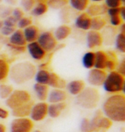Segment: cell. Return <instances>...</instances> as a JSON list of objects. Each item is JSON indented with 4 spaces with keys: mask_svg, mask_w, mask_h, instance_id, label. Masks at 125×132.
I'll list each match as a JSON object with an SVG mask.
<instances>
[{
    "mask_svg": "<svg viewBox=\"0 0 125 132\" xmlns=\"http://www.w3.org/2000/svg\"><path fill=\"white\" fill-rule=\"evenodd\" d=\"M36 0H21V6L25 11H31L36 4Z\"/></svg>",
    "mask_w": 125,
    "mask_h": 132,
    "instance_id": "37",
    "label": "cell"
},
{
    "mask_svg": "<svg viewBox=\"0 0 125 132\" xmlns=\"http://www.w3.org/2000/svg\"><path fill=\"white\" fill-rule=\"evenodd\" d=\"M106 75H107V73L105 70L93 68L87 74V82L94 88L95 87H101L105 80Z\"/></svg>",
    "mask_w": 125,
    "mask_h": 132,
    "instance_id": "10",
    "label": "cell"
},
{
    "mask_svg": "<svg viewBox=\"0 0 125 132\" xmlns=\"http://www.w3.org/2000/svg\"><path fill=\"white\" fill-rule=\"evenodd\" d=\"M123 19L120 17V15H116V16L110 17V23L111 27H119L123 23Z\"/></svg>",
    "mask_w": 125,
    "mask_h": 132,
    "instance_id": "42",
    "label": "cell"
},
{
    "mask_svg": "<svg viewBox=\"0 0 125 132\" xmlns=\"http://www.w3.org/2000/svg\"><path fill=\"white\" fill-rule=\"evenodd\" d=\"M3 26H4V22H3V20L0 19V29L2 28Z\"/></svg>",
    "mask_w": 125,
    "mask_h": 132,
    "instance_id": "52",
    "label": "cell"
},
{
    "mask_svg": "<svg viewBox=\"0 0 125 132\" xmlns=\"http://www.w3.org/2000/svg\"><path fill=\"white\" fill-rule=\"evenodd\" d=\"M48 104L46 101H39L34 103L30 112V119L34 122H40L47 116Z\"/></svg>",
    "mask_w": 125,
    "mask_h": 132,
    "instance_id": "8",
    "label": "cell"
},
{
    "mask_svg": "<svg viewBox=\"0 0 125 132\" xmlns=\"http://www.w3.org/2000/svg\"><path fill=\"white\" fill-rule=\"evenodd\" d=\"M10 65L5 59H0V81L5 80L9 76Z\"/></svg>",
    "mask_w": 125,
    "mask_h": 132,
    "instance_id": "32",
    "label": "cell"
},
{
    "mask_svg": "<svg viewBox=\"0 0 125 132\" xmlns=\"http://www.w3.org/2000/svg\"><path fill=\"white\" fill-rule=\"evenodd\" d=\"M9 117V112L3 107H0V119H6Z\"/></svg>",
    "mask_w": 125,
    "mask_h": 132,
    "instance_id": "47",
    "label": "cell"
},
{
    "mask_svg": "<svg viewBox=\"0 0 125 132\" xmlns=\"http://www.w3.org/2000/svg\"><path fill=\"white\" fill-rule=\"evenodd\" d=\"M36 74V67L30 62H20L10 67L9 76L13 82L22 85L34 78Z\"/></svg>",
    "mask_w": 125,
    "mask_h": 132,
    "instance_id": "2",
    "label": "cell"
},
{
    "mask_svg": "<svg viewBox=\"0 0 125 132\" xmlns=\"http://www.w3.org/2000/svg\"><path fill=\"white\" fill-rule=\"evenodd\" d=\"M103 41V36L99 31L88 30L87 34V45L89 49H94L101 46Z\"/></svg>",
    "mask_w": 125,
    "mask_h": 132,
    "instance_id": "12",
    "label": "cell"
},
{
    "mask_svg": "<svg viewBox=\"0 0 125 132\" xmlns=\"http://www.w3.org/2000/svg\"><path fill=\"white\" fill-rule=\"evenodd\" d=\"M37 42L46 52L53 51L57 46V40H56L54 35L52 33L48 32V31L39 34L38 39H37Z\"/></svg>",
    "mask_w": 125,
    "mask_h": 132,
    "instance_id": "9",
    "label": "cell"
},
{
    "mask_svg": "<svg viewBox=\"0 0 125 132\" xmlns=\"http://www.w3.org/2000/svg\"><path fill=\"white\" fill-rule=\"evenodd\" d=\"M22 31H23V34H24L25 39L27 41V44L37 41V39H38L39 34H40L38 27L34 25H30L29 27L24 28Z\"/></svg>",
    "mask_w": 125,
    "mask_h": 132,
    "instance_id": "20",
    "label": "cell"
},
{
    "mask_svg": "<svg viewBox=\"0 0 125 132\" xmlns=\"http://www.w3.org/2000/svg\"><path fill=\"white\" fill-rule=\"evenodd\" d=\"M12 86L7 85V84H1L0 85V98L6 100L13 92Z\"/></svg>",
    "mask_w": 125,
    "mask_h": 132,
    "instance_id": "34",
    "label": "cell"
},
{
    "mask_svg": "<svg viewBox=\"0 0 125 132\" xmlns=\"http://www.w3.org/2000/svg\"><path fill=\"white\" fill-rule=\"evenodd\" d=\"M38 1H40V2H45V1H47V0H38Z\"/></svg>",
    "mask_w": 125,
    "mask_h": 132,
    "instance_id": "56",
    "label": "cell"
},
{
    "mask_svg": "<svg viewBox=\"0 0 125 132\" xmlns=\"http://www.w3.org/2000/svg\"><path fill=\"white\" fill-rule=\"evenodd\" d=\"M9 43L15 45V46H26L27 41L25 39L24 34H23V31L22 29H15L14 33L10 36Z\"/></svg>",
    "mask_w": 125,
    "mask_h": 132,
    "instance_id": "22",
    "label": "cell"
},
{
    "mask_svg": "<svg viewBox=\"0 0 125 132\" xmlns=\"http://www.w3.org/2000/svg\"><path fill=\"white\" fill-rule=\"evenodd\" d=\"M107 54H108V60L105 64V70H109V72H110V71L116 70V65H118V61H116V55L111 52H107Z\"/></svg>",
    "mask_w": 125,
    "mask_h": 132,
    "instance_id": "30",
    "label": "cell"
},
{
    "mask_svg": "<svg viewBox=\"0 0 125 132\" xmlns=\"http://www.w3.org/2000/svg\"><path fill=\"white\" fill-rule=\"evenodd\" d=\"M34 129V121L28 118H15L10 123V132H31Z\"/></svg>",
    "mask_w": 125,
    "mask_h": 132,
    "instance_id": "7",
    "label": "cell"
},
{
    "mask_svg": "<svg viewBox=\"0 0 125 132\" xmlns=\"http://www.w3.org/2000/svg\"><path fill=\"white\" fill-rule=\"evenodd\" d=\"M80 130L81 132H91L90 129V120L87 118H84L81 120V125H80Z\"/></svg>",
    "mask_w": 125,
    "mask_h": 132,
    "instance_id": "38",
    "label": "cell"
},
{
    "mask_svg": "<svg viewBox=\"0 0 125 132\" xmlns=\"http://www.w3.org/2000/svg\"><path fill=\"white\" fill-rule=\"evenodd\" d=\"M93 2H95V3H99V2H102V1H105V0H91Z\"/></svg>",
    "mask_w": 125,
    "mask_h": 132,
    "instance_id": "53",
    "label": "cell"
},
{
    "mask_svg": "<svg viewBox=\"0 0 125 132\" xmlns=\"http://www.w3.org/2000/svg\"><path fill=\"white\" fill-rule=\"evenodd\" d=\"M0 132H6V126L2 123H0Z\"/></svg>",
    "mask_w": 125,
    "mask_h": 132,
    "instance_id": "50",
    "label": "cell"
},
{
    "mask_svg": "<svg viewBox=\"0 0 125 132\" xmlns=\"http://www.w3.org/2000/svg\"><path fill=\"white\" fill-rule=\"evenodd\" d=\"M8 47L13 52L15 53H23L24 52H26V46H15V45H12L9 43L7 45Z\"/></svg>",
    "mask_w": 125,
    "mask_h": 132,
    "instance_id": "40",
    "label": "cell"
},
{
    "mask_svg": "<svg viewBox=\"0 0 125 132\" xmlns=\"http://www.w3.org/2000/svg\"><path fill=\"white\" fill-rule=\"evenodd\" d=\"M94 52H86L83 57H82L81 63L84 68L87 69V70H91L94 67Z\"/></svg>",
    "mask_w": 125,
    "mask_h": 132,
    "instance_id": "26",
    "label": "cell"
},
{
    "mask_svg": "<svg viewBox=\"0 0 125 132\" xmlns=\"http://www.w3.org/2000/svg\"><path fill=\"white\" fill-rule=\"evenodd\" d=\"M105 2L107 8H118L123 5L121 0H105Z\"/></svg>",
    "mask_w": 125,
    "mask_h": 132,
    "instance_id": "41",
    "label": "cell"
},
{
    "mask_svg": "<svg viewBox=\"0 0 125 132\" xmlns=\"http://www.w3.org/2000/svg\"><path fill=\"white\" fill-rule=\"evenodd\" d=\"M106 13H107V15H109V17L116 16V15H119V13H120V7H118V8H108Z\"/></svg>",
    "mask_w": 125,
    "mask_h": 132,
    "instance_id": "46",
    "label": "cell"
},
{
    "mask_svg": "<svg viewBox=\"0 0 125 132\" xmlns=\"http://www.w3.org/2000/svg\"><path fill=\"white\" fill-rule=\"evenodd\" d=\"M2 1H3V0H0V4H1V3H2Z\"/></svg>",
    "mask_w": 125,
    "mask_h": 132,
    "instance_id": "57",
    "label": "cell"
},
{
    "mask_svg": "<svg viewBox=\"0 0 125 132\" xmlns=\"http://www.w3.org/2000/svg\"><path fill=\"white\" fill-rule=\"evenodd\" d=\"M106 26V21L102 16H94L91 19V29L94 31H100Z\"/></svg>",
    "mask_w": 125,
    "mask_h": 132,
    "instance_id": "28",
    "label": "cell"
},
{
    "mask_svg": "<svg viewBox=\"0 0 125 132\" xmlns=\"http://www.w3.org/2000/svg\"><path fill=\"white\" fill-rule=\"evenodd\" d=\"M67 100V93L63 89L53 88L51 90L47 96V100L49 103H59L64 102Z\"/></svg>",
    "mask_w": 125,
    "mask_h": 132,
    "instance_id": "16",
    "label": "cell"
},
{
    "mask_svg": "<svg viewBox=\"0 0 125 132\" xmlns=\"http://www.w3.org/2000/svg\"><path fill=\"white\" fill-rule=\"evenodd\" d=\"M15 30V28H11V27H7V26H3L2 28L0 29V33L4 36H10L14 33Z\"/></svg>",
    "mask_w": 125,
    "mask_h": 132,
    "instance_id": "44",
    "label": "cell"
},
{
    "mask_svg": "<svg viewBox=\"0 0 125 132\" xmlns=\"http://www.w3.org/2000/svg\"><path fill=\"white\" fill-rule=\"evenodd\" d=\"M31 95L28 91L22 89H15L13 90L11 94L5 100V105L10 109H14L25 103L30 101Z\"/></svg>",
    "mask_w": 125,
    "mask_h": 132,
    "instance_id": "6",
    "label": "cell"
},
{
    "mask_svg": "<svg viewBox=\"0 0 125 132\" xmlns=\"http://www.w3.org/2000/svg\"><path fill=\"white\" fill-rule=\"evenodd\" d=\"M71 34V28L68 25H61L58 28H57L54 31V35L56 40L57 41H62L67 39L70 34Z\"/></svg>",
    "mask_w": 125,
    "mask_h": 132,
    "instance_id": "24",
    "label": "cell"
},
{
    "mask_svg": "<svg viewBox=\"0 0 125 132\" xmlns=\"http://www.w3.org/2000/svg\"><path fill=\"white\" fill-rule=\"evenodd\" d=\"M66 88L71 95L76 96L86 88V84L82 80H73L66 84Z\"/></svg>",
    "mask_w": 125,
    "mask_h": 132,
    "instance_id": "17",
    "label": "cell"
},
{
    "mask_svg": "<svg viewBox=\"0 0 125 132\" xmlns=\"http://www.w3.org/2000/svg\"><path fill=\"white\" fill-rule=\"evenodd\" d=\"M34 132H42L41 130H35Z\"/></svg>",
    "mask_w": 125,
    "mask_h": 132,
    "instance_id": "54",
    "label": "cell"
},
{
    "mask_svg": "<svg viewBox=\"0 0 125 132\" xmlns=\"http://www.w3.org/2000/svg\"><path fill=\"white\" fill-rule=\"evenodd\" d=\"M90 120L91 132H105L112 126V121L103 114L102 111H97Z\"/></svg>",
    "mask_w": 125,
    "mask_h": 132,
    "instance_id": "5",
    "label": "cell"
},
{
    "mask_svg": "<svg viewBox=\"0 0 125 132\" xmlns=\"http://www.w3.org/2000/svg\"><path fill=\"white\" fill-rule=\"evenodd\" d=\"M108 8L106 7L105 4H88V6L86 9L87 14L90 15L91 17L94 16H100L104 14H105L107 11Z\"/></svg>",
    "mask_w": 125,
    "mask_h": 132,
    "instance_id": "18",
    "label": "cell"
},
{
    "mask_svg": "<svg viewBox=\"0 0 125 132\" xmlns=\"http://www.w3.org/2000/svg\"><path fill=\"white\" fill-rule=\"evenodd\" d=\"M26 49L29 55L32 57V59H34L36 61H40L46 57V52L39 46L37 41L28 43L26 45Z\"/></svg>",
    "mask_w": 125,
    "mask_h": 132,
    "instance_id": "11",
    "label": "cell"
},
{
    "mask_svg": "<svg viewBox=\"0 0 125 132\" xmlns=\"http://www.w3.org/2000/svg\"><path fill=\"white\" fill-rule=\"evenodd\" d=\"M91 19L92 17L87 15L86 12H82L76 16L75 26L81 30L88 31L91 29Z\"/></svg>",
    "mask_w": 125,
    "mask_h": 132,
    "instance_id": "13",
    "label": "cell"
},
{
    "mask_svg": "<svg viewBox=\"0 0 125 132\" xmlns=\"http://www.w3.org/2000/svg\"><path fill=\"white\" fill-rule=\"evenodd\" d=\"M121 2H122V4H123H123L125 3V0H121Z\"/></svg>",
    "mask_w": 125,
    "mask_h": 132,
    "instance_id": "55",
    "label": "cell"
},
{
    "mask_svg": "<svg viewBox=\"0 0 125 132\" xmlns=\"http://www.w3.org/2000/svg\"><path fill=\"white\" fill-rule=\"evenodd\" d=\"M116 71H118L119 74H121V75H123V76L125 75V59H122L119 63H118Z\"/></svg>",
    "mask_w": 125,
    "mask_h": 132,
    "instance_id": "45",
    "label": "cell"
},
{
    "mask_svg": "<svg viewBox=\"0 0 125 132\" xmlns=\"http://www.w3.org/2000/svg\"><path fill=\"white\" fill-rule=\"evenodd\" d=\"M46 4L52 10H61L68 4V0H47Z\"/></svg>",
    "mask_w": 125,
    "mask_h": 132,
    "instance_id": "33",
    "label": "cell"
},
{
    "mask_svg": "<svg viewBox=\"0 0 125 132\" xmlns=\"http://www.w3.org/2000/svg\"><path fill=\"white\" fill-rule=\"evenodd\" d=\"M50 78V71L46 69H40L39 70L36 71V74L34 76V80L36 83L47 85Z\"/></svg>",
    "mask_w": 125,
    "mask_h": 132,
    "instance_id": "25",
    "label": "cell"
},
{
    "mask_svg": "<svg viewBox=\"0 0 125 132\" xmlns=\"http://www.w3.org/2000/svg\"><path fill=\"white\" fill-rule=\"evenodd\" d=\"M125 79L124 76L118 71H110L106 75L105 80L103 83V88L109 94H119L124 90Z\"/></svg>",
    "mask_w": 125,
    "mask_h": 132,
    "instance_id": "4",
    "label": "cell"
},
{
    "mask_svg": "<svg viewBox=\"0 0 125 132\" xmlns=\"http://www.w3.org/2000/svg\"><path fill=\"white\" fill-rule=\"evenodd\" d=\"M33 23V21L30 17H28V16H23L21 18L20 20L17 21V23H16V26L19 28V29H24V28L29 27L30 25H32Z\"/></svg>",
    "mask_w": 125,
    "mask_h": 132,
    "instance_id": "35",
    "label": "cell"
},
{
    "mask_svg": "<svg viewBox=\"0 0 125 132\" xmlns=\"http://www.w3.org/2000/svg\"><path fill=\"white\" fill-rule=\"evenodd\" d=\"M11 15L14 18H15L17 21L20 20L21 18L24 16V13H23V10L21 9V8L17 7V8H15V9H13L12 10V14Z\"/></svg>",
    "mask_w": 125,
    "mask_h": 132,
    "instance_id": "43",
    "label": "cell"
},
{
    "mask_svg": "<svg viewBox=\"0 0 125 132\" xmlns=\"http://www.w3.org/2000/svg\"><path fill=\"white\" fill-rule=\"evenodd\" d=\"M66 81L64 79L61 78L59 76L54 72H50V78L47 86L52 88L63 89L66 88Z\"/></svg>",
    "mask_w": 125,
    "mask_h": 132,
    "instance_id": "19",
    "label": "cell"
},
{
    "mask_svg": "<svg viewBox=\"0 0 125 132\" xmlns=\"http://www.w3.org/2000/svg\"><path fill=\"white\" fill-rule=\"evenodd\" d=\"M34 92L39 100L46 101L49 94V88L47 85H43V84L35 82V84L34 85Z\"/></svg>",
    "mask_w": 125,
    "mask_h": 132,
    "instance_id": "23",
    "label": "cell"
},
{
    "mask_svg": "<svg viewBox=\"0 0 125 132\" xmlns=\"http://www.w3.org/2000/svg\"><path fill=\"white\" fill-rule=\"evenodd\" d=\"M99 100V90L94 87H87L76 95V103L84 109H94L98 106Z\"/></svg>",
    "mask_w": 125,
    "mask_h": 132,
    "instance_id": "3",
    "label": "cell"
},
{
    "mask_svg": "<svg viewBox=\"0 0 125 132\" xmlns=\"http://www.w3.org/2000/svg\"><path fill=\"white\" fill-rule=\"evenodd\" d=\"M66 105L64 102H59V103H50L48 105V110H47V116H49L52 118H57L60 117L62 112L66 109Z\"/></svg>",
    "mask_w": 125,
    "mask_h": 132,
    "instance_id": "15",
    "label": "cell"
},
{
    "mask_svg": "<svg viewBox=\"0 0 125 132\" xmlns=\"http://www.w3.org/2000/svg\"><path fill=\"white\" fill-rule=\"evenodd\" d=\"M121 28H120V33H123V34H124V32H125V24L123 22L122 24L119 26Z\"/></svg>",
    "mask_w": 125,
    "mask_h": 132,
    "instance_id": "51",
    "label": "cell"
},
{
    "mask_svg": "<svg viewBox=\"0 0 125 132\" xmlns=\"http://www.w3.org/2000/svg\"><path fill=\"white\" fill-rule=\"evenodd\" d=\"M5 2H6L10 6H12V5H15L16 4L17 0H5Z\"/></svg>",
    "mask_w": 125,
    "mask_h": 132,
    "instance_id": "49",
    "label": "cell"
},
{
    "mask_svg": "<svg viewBox=\"0 0 125 132\" xmlns=\"http://www.w3.org/2000/svg\"><path fill=\"white\" fill-rule=\"evenodd\" d=\"M34 104L33 100L25 103L18 107H15L11 110L12 115L15 118H28L30 115V112L32 109V106Z\"/></svg>",
    "mask_w": 125,
    "mask_h": 132,
    "instance_id": "14",
    "label": "cell"
},
{
    "mask_svg": "<svg viewBox=\"0 0 125 132\" xmlns=\"http://www.w3.org/2000/svg\"><path fill=\"white\" fill-rule=\"evenodd\" d=\"M119 15H120V17L123 20L125 19V7L123 5H122L120 7V13H119Z\"/></svg>",
    "mask_w": 125,
    "mask_h": 132,
    "instance_id": "48",
    "label": "cell"
},
{
    "mask_svg": "<svg viewBox=\"0 0 125 132\" xmlns=\"http://www.w3.org/2000/svg\"><path fill=\"white\" fill-rule=\"evenodd\" d=\"M13 9L10 5H1L0 6V17L5 19L8 16L11 15Z\"/></svg>",
    "mask_w": 125,
    "mask_h": 132,
    "instance_id": "36",
    "label": "cell"
},
{
    "mask_svg": "<svg viewBox=\"0 0 125 132\" xmlns=\"http://www.w3.org/2000/svg\"><path fill=\"white\" fill-rule=\"evenodd\" d=\"M102 112L112 122H124L125 96L122 94H114L109 96L103 103Z\"/></svg>",
    "mask_w": 125,
    "mask_h": 132,
    "instance_id": "1",
    "label": "cell"
},
{
    "mask_svg": "<svg viewBox=\"0 0 125 132\" xmlns=\"http://www.w3.org/2000/svg\"><path fill=\"white\" fill-rule=\"evenodd\" d=\"M115 46L118 51L122 53L125 52V34L119 33L115 37Z\"/></svg>",
    "mask_w": 125,
    "mask_h": 132,
    "instance_id": "31",
    "label": "cell"
},
{
    "mask_svg": "<svg viewBox=\"0 0 125 132\" xmlns=\"http://www.w3.org/2000/svg\"><path fill=\"white\" fill-rule=\"evenodd\" d=\"M94 67L95 69L105 70V64L108 60V54L106 52L97 51L94 52Z\"/></svg>",
    "mask_w": 125,
    "mask_h": 132,
    "instance_id": "21",
    "label": "cell"
},
{
    "mask_svg": "<svg viewBox=\"0 0 125 132\" xmlns=\"http://www.w3.org/2000/svg\"><path fill=\"white\" fill-rule=\"evenodd\" d=\"M89 4V0H70V5L77 11L86 10Z\"/></svg>",
    "mask_w": 125,
    "mask_h": 132,
    "instance_id": "29",
    "label": "cell"
},
{
    "mask_svg": "<svg viewBox=\"0 0 125 132\" xmlns=\"http://www.w3.org/2000/svg\"><path fill=\"white\" fill-rule=\"evenodd\" d=\"M4 22V26H7V27H11V28H15L16 27V23H17V20L12 16V15H10L7 18L3 21Z\"/></svg>",
    "mask_w": 125,
    "mask_h": 132,
    "instance_id": "39",
    "label": "cell"
},
{
    "mask_svg": "<svg viewBox=\"0 0 125 132\" xmlns=\"http://www.w3.org/2000/svg\"><path fill=\"white\" fill-rule=\"evenodd\" d=\"M47 10H48V6H47L46 3L39 1L34 5L33 10H31V13L34 16H41L46 14Z\"/></svg>",
    "mask_w": 125,
    "mask_h": 132,
    "instance_id": "27",
    "label": "cell"
}]
</instances>
